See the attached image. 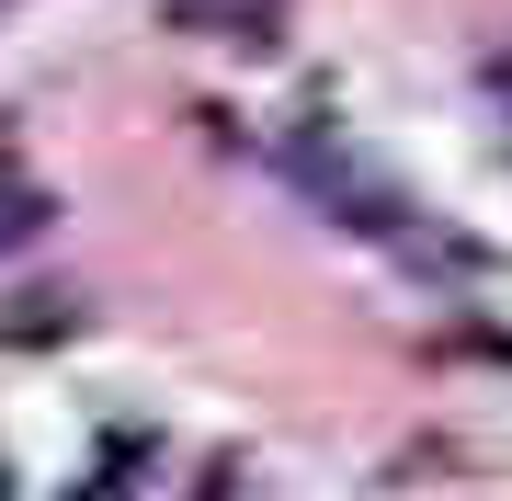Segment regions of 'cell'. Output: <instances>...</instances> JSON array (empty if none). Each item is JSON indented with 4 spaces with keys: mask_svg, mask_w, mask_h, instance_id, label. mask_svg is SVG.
<instances>
[{
    "mask_svg": "<svg viewBox=\"0 0 512 501\" xmlns=\"http://www.w3.org/2000/svg\"><path fill=\"white\" fill-rule=\"evenodd\" d=\"M160 23L194 46H228V57H285V35H296L285 0H160Z\"/></svg>",
    "mask_w": 512,
    "mask_h": 501,
    "instance_id": "obj_2",
    "label": "cell"
},
{
    "mask_svg": "<svg viewBox=\"0 0 512 501\" xmlns=\"http://www.w3.org/2000/svg\"><path fill=\"white\" fill-rule=\"evenodd\" d=\"M69 331H80L69 297H12V308H0V342H69Z\"/></svg>",
    "mask_w": 512,
    "mask_h": 501,
    "instance_id": "obj_4",
    "label": "cell"
},
{
    "mask_svg": "<svg viewBox=\"0 0 512 501\" xmlns=\"http://www.w3.org/2000/svg\"><path fill=\"white\" fill-rule=\"evenodd\" d=\"M0 501H12V479H0Z\"/></svg>",
    "mask_w": 512,
    "mask_h": 501,
    "instance_id": "obj_7",
    "label": "cell"
},
{
    "mask_svg": "<svg viewBox=\"0 0 512 501\" xmlns=\"http://www.w3.org/2000/svg\"><path fill=\"white\" fill-rule=\"evenodd\" d=\"M274 160H285V183L308 194L319 217H342V228H353V240H410V217H421V205H410L399 183H387V171H376L365 149H353V126H342V114H330V103L285 114Z\"/></svg>",
    "mask_w": 512,
    "mask_h": 501,
    "instance_id": "obj_1",
    "label": "cell"
},
{
    "mask_svg": "<svg viewBox=\"0 0 512 501\" xmlns=\"http://www.w3.org/2000/svg\"><path fill=\"white\" fill-rule=\"evenodd\" d=\"M46 217H57V194L23 171V149L0 137V251H23V240H46Z\"/></svg>",
    "mask_w": 512,
    "mask_h": 501,
    "instance_id": "obj_3",
    "label": "cell"
},
{
    "mask_svg": "<svg viewBox=\"0 0 512 501\" xmlns=\"http://www.w3.org/2000/svg\"><path fill=\"white\" fill-rule=\"evenodd\" d=\"M137 467H148V445H137V433H114V445H103V467H92V490H80V501H126V479H137Z\"/></svg>",
    "mask_w": 512,
    "mask_h": 501,
    "instance_id": "obj_5",
    "label": "cell"
},
{
    "mask_svg": "<svg viewBox=\"0 0 512 501\" xmlns=\"http://www.w3.org/2000/svg\"><path fill=\"white\" fill-rule=\"evenodd\" d=\"M490 92H501V103H512V35H501V46H490Z\"/></svg>",
    "mask_w": 512,
    "mask_h": 501,
    "instance_id": "obj_6",
    "label": "cell"
}]
</instances>
